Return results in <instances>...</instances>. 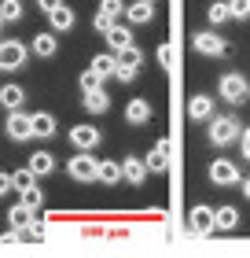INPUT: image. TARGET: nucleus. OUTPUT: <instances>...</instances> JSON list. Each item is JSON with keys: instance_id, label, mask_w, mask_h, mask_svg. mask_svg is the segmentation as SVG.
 <instances>
[{"instance_id": "f257e3e1", "label": "nucleus", "mask_w": 250, "mask_h": 258, "mask_svg": "<svg viewBox=\"0 0 250 258\" xmlns=\"http://www.w3.org/2000/svg\"><path fill=\"white\" fill-rule=\"evenodd\" d=\"M239 137H243L239 118H232V114H213V118H210V144L213 148H228Z\"/></svg>"}, {"instance_id": "f03ea898", "label": "nucleus", "mask_w": 250, "mask_h": 258, "mask_svg": "<svg viewBox=\"0 0 250 258\" xmlns=\"http://www.w3.org/2000/svg\"><path fill=\"white\" fill-rule=\"evenodd\" d=\"M217 96L224 103H243L250 96V81L239 74V70H228V74H221V81H217Z\"/></svg>"}, {"instance_id": "7ed1b4c3", "label": "nucleus", "mask_w": 250, "mask_h": 258, "mask_svg": "<svg viewBox=\"0 0 250 258\" xmlns=\"http://www.w3.org/2000/svg\"><path fill=\"white\" fill-rule=\"evenodd\" d=\"M66 173L74 181H96L100 177V159H92V151H77L74 159H66Z\"/></svg>"}, {"instance_id": "20e7f679", "label": "nucleus", "mask_w": 250, "mask_h": 258, "mask_svg": "<svg viewBox=\"0 0 250 258\" xmlns=\"http://www.w3.org/2000/svg\"><path fill=\"white\" fill-rule=\"evenodd\" d=\"M30 59V44L22 41H0V74L4 70H22Z\"/></svg>"}, {"instance_id": "39448f33", "label": "nucleus", "mask_w": 250, "mask_h": 258, "mask_svg": "<svg viewBox=\"0 0 250 258\" xmlns=\"http://www.w3.org/2000/svg\"><path fill=\"white\" fill-rule=\"evenodd\" d=\"M210 181L217 184V188H232V184H239V166H235L232 159H213L210 162Z\"/></svg>"}, {"instance_id": "423d86ee", "label": "nucleus", "mask_w": 250, "mask_h": 258, "mask_svg": "<svg viewBox=\"0 0 250 258\" xmlns=\"http://www.w3.org/2000/svg\"><path fill=\"white\" fill-rule=\"evenodd\" d=\"M140 63H144V52H140L136 44H129V48L118 52V70H114V78H118V81H133L136 70H140Z\"/></svg>"}, {"instance_id": "0eeeda50", "label": "nucleus", "mask_w": 250, "mask_h": 258, "mask_svg": "<svg viewBox=\"0 0 250 258\" xmlns=\"http://www.w3.org/2000/svg\"><path fill=\"white\" fill-rule=\"evenodd\" d=\"M192 48H195L199 55H213V59H217V55H224V52H228V44H224V37H221V33L199 30L195 37H192Z\"/></svg>"}, {"instance_id": "6e6552de", "label": "nucleus", "mask_w": 250, "mask_h": 258, "mask_svg": "<svg viewBox=\"0 0 250 258\" xmlns=\"http://www.w3.org/2000/svg\"><path fill=\"white\" fill-rule=\"evenodd\" d=\"M8 137L15 140V144H22V140H30L33 137V114L26 111H8Z\"/></svg>"}, {"instance_id": "1a4fd4ad", "label": "nucleus", "mask_w": 250, "mask_h": 258, "mask_svg": "<svg viewBox=\"0 0 250 258\" xmlns=\"http://www.w3.org/2000/svg\"><path fill=\"white\" fill-rule=\"evenodd\" d=\"M100 140H103V133H100L96 125H74V129H70V144H74L77 151L100 148Z\"/></svg>"}, {"instance_id": "9d476101", "label": "nucleus", "mask_w": 250, "mask_h": 258, "mask_svg": "<svg viewBox=\"0 0 250 258\" xmlns=\"http://www.w3.org/2000/svg\"><path fill=\"white\" fill-rule=\"evenodd\" d=\"M188 218H192V232L195 236H210V232L217 229V214H213L210 207H192Z\"/></svg>"}, {"instance_id": "9b49d317", "label": "nucleus", "mask_w": 250, "mask_h": 258, "mask_svg": "<svg viewBox=\"0 0 250 258\" xmlns=\"http://www.w3.org/2000/svg\"><path fill=\"white\" fill-rule=\"evenodd\" d=\"M147 159H133V155H129V159H122V181H129V184H136V188H140V184H144L147 181Z\"/></svg>"}, {"instance_id": "f8f14e48", "label": "nucleus", "mask_w": 250, "mask_h": 258, "mask_svg": "<svg viewBox=\"0 0 250 258\" xmlns=\"http://www.w3.org/2000/svg\"><path fill=\"white\" fill-rule=\"evenodd\" d=\"M151 100H144V96H136V100H129V107H125V122L129 125H147L151 122Z\"/></svg>"}, {"instance_id": "ddd939ff", "label": "nucleus", "mask_w": 250, "mask_h": 258, "mask_svg": "<svg viewBox=\"0 0 250 258\" xmlns=\"http://www.w3.org/2000/svg\"><path fill=\"white\" fill-rule=\"evenodd\" d=\"M37 59H52V55L59 52V41H55V30H44V33H37L33 37V48H30Z\"/></svg>"}, {"instance_id": "4468645a", "label": "nucleus", "mask_w": 250, "mask_h": 258, "mask_svg": "<svg viewBox=\"0 0 250 258\" xmlns=\"http://www.w3.org/2000/svg\"><path fill=\"white\" fill-rule=\"evenodd\" d=\"M188 118H192V122H210L213 118V100L202 96V92L192 96V100H188Z\"/></svg>"}, {"instance_id": "2eb2a0df", "label": "nucleus", "mask_w": 250, "mask_h": 258, "mask_svg": "<svg viewBox=\"0 0 250 258\" xmlns=\"http://www.w3.org/2000/svg\"><path fill=\"white\" fill-rule=\"evenodd\" d=\"M103 37H107V48H111L114 55L122 52V48H129V44H133V33H129L125 26H118V22H114V26L103 33Z\"/></svg>"}, {"instance_id": "dca6fc26", "label": "nucleus", "mask_w": 250, "mask_h": 258, "mask_svg": "<svg viewBox=\"0 0 250 258\" xmlns=\"http://www.w3.org/2000/svg\"><path fill=\"white\" fill-rule=\"evenodd\" d=\"M26 166L37 173V177H48V173H55V155H52V151H33Z\"/></svg>"}, {"instance_id": "f3484780", "label": "nucleus", "mask_w": 250, "mask_h": 258, "mask_svg": "<svg viewBox=\"0 0 250 258\" xmlns=\"http://www.w3.org/2000/svg\"><path fill=\"white\" fill-rule=\"evenodd\" d=\"M22 100H26V89L22 85H4L0 89V107L4 111H22Z\"/></svg>"}, {"instance_id": "a211bd4d", "label": "nucleus", "mask_w": 250, "mask_h": 258, "mask_svg": "<svg viewBox=\"0 0 250 258\" xmlns=\"http://www.w3.org/2000/svg\"><path fill=\"white\" fill-rule=\"evenodd\" d=\"M48 22H52L55 33H66V30H74V11H70L66 4H59L55 11H48Z\"/></svg>"}, {"instance_id": "6ab92c4d", "label": "nucleus", "mask_w": 250, "mask_h": 258, "mask_svg": "<svg viewBox=\"0 0 250 258\" xmlns=\"http://www.w3.org/2000/svg\"><path fill=\"white\" fill-rule=\"evenodd\" d=\"M81 103H85V111H92V114H103L107 107H111V96H107V92H103V85H100V89H89Z\"/></svg>"}, {"instance_id": "aec40b11", "label": "nucleus", "mask_w": 250, "mask_h": 258, "mask_svg": "<svg viewBox=\"0 0 250 258\" xmlns=\"http://www.w3.org/2000/svg\"><path fill=\"white\" fill-rule=\"evenodd\" d=\"M170 140H158V144H154V151H151V159H147V170L151 173H165V166H170Z\"/></svg>"}, {"instance_id": "412c9836", "label": "nucleus", "mask_w": 250, "mask_h": 258, "mask_svg": "<svg viewBox=\"0 0 250 258\" xmlns=\"http://www.w3.org/2000/svg\"><path fill=\"white\" fill-rule=\"evenodd\" d=\"M33 214H37L33 207H26V203H15V207L8 210V221H11V229H26V225H33Z\"/></svg>"}, {"instance_id": "4be33fe9", "label": "nucleus", "mask_w": 250, "mask_h": 258, "mask_svg": "<svg viewBox=\"0 0 250 258\" xmlns=\"http://www.w3.org/2000/svg\"><path fill=\"white\" fill-rule=\"evenodd\" d=\"M151 8H154V4H147V0H136V4L125 8V19L133 22V26H144V22H151V15H154Z\"/></svg>"}, {"instance_id": "5701e85b", "label": "nucleus", "mask_w": 250, "mask_h": 258, "mask_svg": "<svg viewBox=\"0 0 250 258\" xmlns=\"http://www.w3.org/2000/svg\"><path fill=\"white\" fill-rule=\"evenodd\" d=\"M33 137H41V140L55 137V114H48V111H37V114H33Z\"/></svg>"}, {"instance_id": "b1692460", "label": "nucleus", "mask_w": 250, "mask_h": 258, "mask_svg": "<svg viewBox=\"0 0 250 258\" xmlns=\"http://www.w3.org/2000/svg\"><path fill=\"white\" fill-rule=\"evenodd\" d=\"M92 70L107 81V78H114V70H118V55L114 52H103V55H92Z\"/></svg>"}, {"instance_id": "393cba45", "label": "nucleus", "mask_w": 250, "mask_h": 258, "mask_svg": "<svg viewBox=\"0 0 250 258\" xmlns=\"http://www.w3.org/2000/svg\"><path fill=\"white\" fill-rule=\"evenodd\" d=\"M213 214H217V229L221 232H235L239 229V210L235 207H217Z\"/></svg>"}, {"instance_id": "a878e982", "label": "nucleus", "mask_w": 250, "mask_h": 258, "mask_svg": "<svg viewBox=\"0 0 250 258\" xmlns=\"http://www.w3.org/2000/svg\"><path fill=\"white\" fill-rule=\"evenodd\" d=\"M100 184H118L122 181V162H114V159H100Z\"/></svg>"}, {"instance_id": "bb28decb", "label": "nucleus", "mask_w": 250, "mask_h": 258, "mask_svg": "<svg viewBox=\"0 0 250 258\" xmlns=\"http://www.w3.org/2000/svg\"><path fill=\"white\" fill-rule=\"evenodd\" d=\"M206 15H210V22H213V26H224V22L232 19L228 0H217V4H210V11H206Z\"/></svg>"}, {"instance_id": "cd10ccee", "label": "nucleus", "mask_w": 250, "mask_h": 258, "mask_svg": "<svg viewBox=\"0 0 250 258\" xmlns=\"http://www.w3.org/2000/svg\"><path fill=\"white\" fill-rule=\"evenodd\" d=\"M0 15H4V22H19L22 19V0H4V4H0Z\"/></svg>"}, {"instance_id": "c85d7f7f", "label": "nucleus", "mask_w": 250, "mask_h": 258, "mask_svg": "<svg viewBox=\"0 0 250 258\" xmlns=\"http://www.w3.org/2000/svg\"><path fill=\"white\" fill-rule=\"evenodd\" d=\"M22 203L33 207V210H41L44 207V192L37 188V184H30V188H22Z\"/></svg>"}, {"instance_id": "c756f323", "label": "nucleus", "mask_w": 250, "mask_h": 258, "mask_svg": "<svg viewBox=\"0 0 250 258\" xmlns=\"http://www.w3.org/2000/svg\"><path fill=\"white\" fill-rule=\"evenodd\" d=\"M228 8H232V19L235 22H246L250 19V0H228Z\"/></svg>"}, {"instance_id": "7c9ffc66", "label": "nucleus", "mask_w": 250, "mask_h": 258, "mask_svg": "<svg viewBox=\"0 0 250 258\" xmlns=\"http://www.w3.org/2000/svg\"><path fill=\"white\" fill-rule=\"evenodd\" d=\"M100 85H103V78H100L92 67H89V70H81V92H89V89H100Z\"/></svg>"}, {"instance_id": "2f4dec72", "label": "nucleus", "mask_w": 250, "mask_h": 258, "mask_svg": "<svg viewBox=\"0 0 250 258\" xmlns=\"http://www.w3.org/2000/svg\"><path fill=\"white\" fill-rule=\"evenodd\" d=\"M11 177H15V188L22 192V188H30V184H37V173H33L30 166L26 170H19V173H11Z\"/></svg>"}, {"instance_id": "473e14b6", "label": "nucleus", "mask_w": 250, "mask_h": 258, "mask_svg": "<svg viewBox=\"0 0 250 258\" xmlns=\"http://www.w3.org/2000/svg\"><path fill=\"white\" fill-rule=\"evenodd\" d=\"M100 11H107V15H122V11H125V4H122V0H100Z\"/></svg>"}, {"instance_id": "72a5a7b5", "label": "nucleus", "mask_w": 250, "mask_h": 258, "mask_svg": "<svg viewBox=\"0 0 250 258\" xmlns=\"http://www.w3.org/2000/svg\"><path fill=\"white\" fill-rule=\"evenodd\" d=\"M92 26H96L100 33H107V30H111V26H114V15H107V11H100V15H96V19H92Z\"/></svg>"}, {"instance_id": "f704fd0d", "label": "nucleus", "mask_w": 250, "mask_h": 258, "mask_svg": "<svg viewBox=\"0 0 250 258\" xmlns=\"http://www.w3.org/2000/svg\"><path fill=\"white\" fill-rule=\"evenodd\" d=\"M11 243H22V232L11 229V232H0V247H11Z\"/></svg>"}, {"instance_id": "c9c22d12", "label": "nucleus", "mask_w": 250, "mask_h": 258, "mask_svg": "<svg viewBox=\"0 0 250 258\" xmlns=\"http://www.w3.org/2000/svg\"><path fill=\"white\" fill-rule=\"evenodd\" d=\"M11 188H15V177H11V173H0V196H8Z\"/></svg>"}, {"instance_id": "e433bc0d", "label": "nucleus", "mask_w": 250, "mask_h": 258, "mask_svg": "<svg viewBox=\"0 0 250 258\" xmlns=\"http://www.w3.org/2000/svg\"><path fill=\"white\" fill-rule=\"evenodd\" d=\"M158 63H162V67L173 63V48H170V44H162V48H158Z\"/></svg>"}, {"instance_id": "4c0bfd02", "label": "nucleus", "mask_w": 250, "mask_h": 258, "mask_svg": "<svg viewBox=\"0 0 250 258\" xmlns=\"http://www.w3.org/2000/svg\"><path fill=\"white\" fill-rule=\"evenodd\" d=\"M239 148H243V159H250V129H243V137H239Z\"/></svg>"}, {"instance_id": "58836bf2", "label": "nucleus", "mask_w": 250, "mask_h": 258, "mask_svg": "<svg viewBox=\"0 0 250 258\" xmlns=\"http://www.w3.org/2000/svg\"><path fill=\"white\" fill-rule=\"evenodd\" d=\"M59 4H63V0H41V8H44V15H48V11H55Z\"/></svg>"}, {"instance_id": "ea45409f", "label": "nucleus", "mask_w": 250, "mask_h": 258, "mask_svg": "<svg viewBox=\"0 0 250 258\" xmlns=\"http://www.w3.org/2000/svg\"><path fill=\"white\" fill-rule=\"evenodd\" d=\"M239 188H243V196L250 199V177H243V181H239Z\"/></svg>"}, {"instance_id": "a19ab883", "label": "nucleus", "mask_w": 250, "mask_h": 258, "mask_svg": "<svg viewBox=\"0 0 250 258\" xmlns=\"http://www.w3.org/2000/svg\"><path fill=\"white\" fill-rule=\"evenodd\" d=\"M0 26H4V15H0Z\"/></svg>"}, {"instance_id": "79ce46f5", "label": "nucleus", "mask_w": 250, "mask_h": 258, "mask_svg": "<svg viewBox=\"0 0 250 258\" xmlns=\"http://www.w3.org/2000/svg\"><path fill=\"white\" fill-rule=\"evenodd\" d=\"M147 4H154V0H147Z\"/></svg>"}]
</instances>
